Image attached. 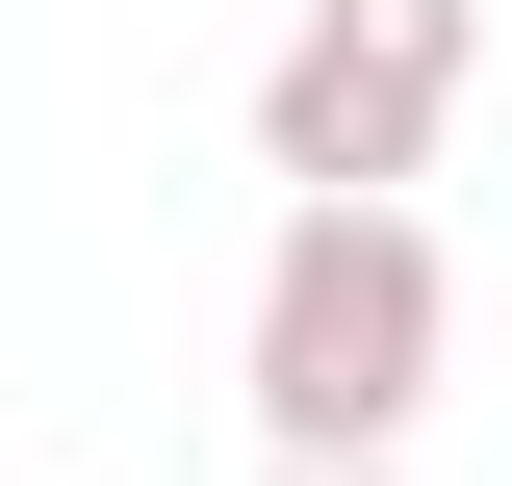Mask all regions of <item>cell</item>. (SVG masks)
Returning <instances> with one entry per match:
<instances>
[{"instance_id": "cell-1", "label": "cell", "mask_w": 512, "mask_h": 486, "mask_svg": "<svg viewBox=\"0 0 512 486\" xmlns=\"http://www.w3.org/2000/svg\"><path fill=\"white\" fill-rule=\"evenodd\" d=\"M461 359V256L410 231V180H282V231H256V435H308V461H410V410H436Z\"/></svg>"}, {"instance_id": "cell-2", "label": "cell", "mask_w": 512, "mask_h": 486, "mask_svg": "<svg viewBox=\"0 0 512 486\" xmlns=\"http://www.w3.org/2000/svg\"><path fill=\"white\" fill-rule=\"evenodd\" d=\"M461 77H487V0H308L256 52V180H436Z\"/></svg>"}, {"instance_id": "cell-3", "label": "cell", "mask_w": 512, "mask_h": 486, "mask_svg": "<svg viewBox=\"0 0 512 486\" xmlns=\"http://www.w3.org/2000/svg\"><path fill=\"white\" fill-rule=\"evenodd\" d=\"M256 486H384V461H308V435H256Z\"/></svg>"}]
</instances>
